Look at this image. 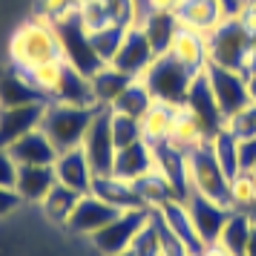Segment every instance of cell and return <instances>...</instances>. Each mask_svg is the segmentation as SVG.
Here are the masks:
<instances>
[{
	"instance_id": "cell-1",
	"label": "cell",
	"mask_w": 256,
	"mask_h": 256,
	"mask_svg": "<svg viewBox=\"0 0 256 256\" xmlns=\"http://www.w3.org/2000/svg\"><path fill=\"white\" fill-rule=\"evenodd\" d=\"M6 60H12L14 66L24 70V72H32V70H38V66L64 60L58 29L49 26L46 20H40V18L24 20V24L9 35Z\"/></svg>"
},
{
	"instance_id": "cell-2",
	"label": "cell",
	"mask_w": 256,
	"mask_h": 256,
	"mask_svg": "<svg viewBox=\"0 0 256 256\" xmlns=\"http://www.w3.org/2000/svg\"><path fill=\"white\" fill-rule=\"evenodd\" d=\"M98 106H75V104H58L49 101L44 106V118H40V130L46 132V138L58 147V152L75 150L84 144V136L92 124Z\"/></svg>"
},
{
	"instance_id": "cell-3",
	"label": "cell",
	"mask_w": 256,
	"mask_h": 256,
	"mask_svg": "<svg viewBox=\"0 0 256 256\" xmlns=\"http://www.w3.org/2000/svg\"><path fill=\"white\" fill-rule=\"evenodd\" d=\"M187 184H190V193L230 208V178L222 170L210 141L187 152Z\"/></svg>"
},
{
	"instance_id": "cell-4",
	"label": "cell",
	"mask_w": 256,
	"mask_h": 256,
	"mask_svg": "<svg viewBox=\"0 0 256 256\" xmlns=\"http://www.w3.org/2000/svg\"><path fill=\"white\" fill-rule=\"evenodd\" d=\"M196 75L198 72L182 66V64L173 60L170 55H158V58L150 64V70L144 72L138 81L150 90L152 101L167 104V106H184Z\"/></svg>"
},
{
	"instance_id": "cell-5",
	"label": "cell",
	"mask_w": 256,
	"mask_h": 256,
	"mask_svg": "<svg viewBox=\"0 0 256 256\" xmlns=\"http://www.w3.org/2000/svg\"><path fill=\"white\" fill-rule=\"evenodd\" d=\"M150 213L152 210H144V208H136V210H121L116 219L106 224L104 230H98L90 239L92 248L98 250L101 256H118V254H127L132 239L138 236V230L150 222Z\"/></svg>"
},
{
	"instance_id": "cell-6",
	"label": "cell",
	"mask_w": 256,
	"mask_h": 256,
	"mask_svg": "<svg viewBox=\"0 0 256 256\" xmlns=\"http://www.w3.org/2000/svg\"><path fill=\"white\" fill-rule=\"evenodd\" d=\"M250 38L244 32L236 18H228L222 26H216L208 35V58L210 66L219 70H239L242 72V58L248 52Z\"/></svg>"
},
{
	"instance_id": "cell-7",
	"label": "cell",
	"mask_w": 256,
	"mask_h": 256,
	"mask_svg": "<svg viewBox=\"0 0 256 256\" xmlns=\"http://www.w3.org/2000/svg\"><path fill=\"white\" fill-rule=\"evenodd\" d=\"M110 118H112V112L106 106H98V112H95L92 124H90L86 136H84V144H81V150L86 152L95 176H110L112 173V164H116L118 147H116V138H112Z\"/></svg>"
},
{
	"instance_id": "cell-8",
	"label": "cell",
	"mask_w": 256,
	"mask_h": 256,
	"mask_svg": "<svg viewBox=\"0 0 256 256\" xmlns=\"http://www.w3.org/2000/svg\"><path fill=\"white\" fill-rule=\"evenodd\" d=\"M60 35V49H64V60L75 66L78 72H84L86 78H92L95 72L104 66V60L98 58V52L92 49V40H90V32L84 29L81 14L72 18L66 24L55 26Z\"/></svg>"
},
{
	"instance_id": "cell-9",
	"label": "cell",
	"mask_w": 256,
	"mask_h": 256,
	"mask_svg": "<svg viewBox=\"0 0 256 256\" xmlns=\"http://www.w3.org/2000/svg\"><path fill=\"white\" fill-rule=\"evenodd\" d=\"M204 72H208V84L213 90V98H216L224 121L254 104L250 90H248V75H242L239 70H219V66H208Z\"/></svg>"
},
{
	"instance_id": "cell-10",
	"label": "cell",
	"mask_w": 256,
	"mask_h": 256,
	"mask_svg": "<svg viewBox=\"0 0 256 256\" xmlns=\"http://www.w3.org/2000/svg\"><path fill=\"white\" fill-rule=\"evenodd\" d=\"M156 58H158V55H156V49H152L150 38L144 35V29L136 24V26H130L127 29L124 44H121V49H118V55L112 58V66L138 81L141 75L150 70V64Z\"/></svg>"
},
{
	"instance_id": "cell-11",
	"label": "cell",
	"mask_w": 256,
	"mask_h": 256,
	"mask_svg": "<svg viewBox=\"0 0 256 256\" xmlns=\"http://www.w3.org/2000/svg\"><path fill=\"white\" fill-rule=\"evenodd\" d=\"M184 106L193 112V118L198 121V127L204 130L208 138L219 136L222 130H224V116H222L219 104H216V98H213V90H210V84H208V72H198L196 75Z\"/></svg>"
},
{
	"instance_id": "cell-12",
	"label": "cell",
	"mask_w": 256,
	"mask_h": 256,
	"mask_svg": "<svg viewBox=\"0 0 256 256\" xmlns=\"http://www.w3.org/2000/svg\"><path fill=\"white\" fill-rule=\"evenodd\" d=\"M118 213H121V210L112 208L110 202L98 198L95 193H86V196H81L75 213H72L70 222H66V230H72L75 236H86V239H92L95 233L104 230Z\"/></svg>"
},
{
	"instance_id": "cell-13",
	"label": "cell",
	"mask_w": 256,
	"mask_h": 256,
	"mask_svg": "<svg viewBox=\"0 0 256 256\" xmlns=\"http://www.w3.org/2000/svg\"><path fill=\"white\" fill-rule=\"evenodd\" d=\"M173 14L178 20V26L193 29L198 35H210L216 26H222L230 18L222 0H178Z\"/></svg>"
},
{
	"instance_id": "cell-14",
	"label": "cell",
	"mask_w": 256,
	"mask_h": 256,
	"mask_svg": "<svg viewBox=\"0 0 256 256\" xmlns=\"http://www.w3.org/2000/svg\"><path fill=\"white\" fill-rule=\"evenodd\" d=\"M26 104H46V98L35 90L24 70H18L12 60H0V110Z\"/></svg>"
},
{
	"instance_id": "cell-15",
	"label": "cell",
	"mask_w": 256,
	"mask_h": 256,
	"mask_svg": "<svg viewBox=\"0 0 256 256\" xmlns=\"http://www.w3.org/2000/svg\"><path fill=\"white\" fill-rule=\"evenodd\" d=\"M184 204H187V213H190V219H193V228H196L202 244L219 242L222 230H224V222H228L233 208L216 204V202L202 198V196H196V193H190V198H187Z\"/></svg>"
},
{
	"instance_id": "cell-16",
	"label": "cell",
	"mask_w": 256,
	"mask_h": 256,
	"mask_svg": "<svg viewBox=\"0 0 256 256\" xmlns=\"http://www.w3.org/2000/svg\"><path fill=\"white\" fill-rule=\"evenodd\" d=\"M55 178H58V184L70 187L75 193H92V184H95V170L90 167V158H86V152L81 147H75V150H64L55 158Z\"/></svg>"
},
{
	"instance_id": "cell-17",
	"label": "cell",
	"mask_w": 256,
	"mask_h": 256,
	"mask_svg": "<svg viewBox=\"0 0 256 256\" xmlns=\"http://www.w3.org/2000/svg\"><path fill=\"white\" fill-rule=\"evenodd\" d=\"M46 104H26V106H9L0 110V150H9L18 138L40 130Z\"/></svg>"
},
{
	"instance_id": "cell-18",
	"label": "cell",
	"mask_w": 256,
	"mask_h": 256,
	"mask_svg": "<svg viewBox=\"0 0 256 256\" xmlns=\"http://www.w3.org/2000/svg\"><path fill=\"white\" fill-rule=\"evenodd\" d=\"M167 55L173 60H178L182 66L193 72H204L210 66V58H208V35H198L193 29H184L178 26V32L173 35V44L167 49Z\"/></svg>"
},
{
	"instance_id": "cell-19",
	"label": "cell",
	"mask_w": 256,
	"mask_h": 256,
	"mask_svg": "<svg viewBox=\"0 0 256 256\" xmlns=\"http://www.w3.org/2000/svg\"><path fill=\"white\" fill-rule=\"evenodd\" d=\"M9 152L18 162V167H52L55 158L60 156L58 147L46 138L44 130H35V132H29L24 138H18L9 147Z\"/></svg>"
},
{
	"instance_id": "cell-20",
	"label": "cell",
	"mask_w": 256,
	"mask_h": 256,
	"mask_svg": "<svg viewBox=\"0 0 256 256\" xmlns=\"http://www.w3.org/2000/svg\"><path fill=\"white\" fill-rule=\"evenodd\" d=\"M156 170V150L147 141H136L130 147H121L116 152V164H112V176L124 178V182H138L147 173Z\"/></svg>"
},
{
	"instance_id": "cell-21",
	"label": "cell",
	"mask_w": 256,
	"mask_h": 256,
	"mask_svg": "<svg viewBox=\"0 0 256 256\" xmlns=\"http://www.w3.org/2000/svg\"><path fill=\"white\" fill-rule=\"evenodd\" d=\"M55 184H58L55 167H20L14 190H18V196H20L24 204H40L52 193Z\"/></svg>"
},
{
	"instance_id": "cell-22",
	"label": "cell",
	"mask_w": 256,
	"mask_h": 256,
	"mask_svg": "<svg viewBox=\"0 0 256 256\" xmlns=\"http://www.w3.org/2000/svg\"><path fill=\"white\" fill-rule=\"evenodd\" d=\"M92 193L98 198H104L110 202L112 208L118 210H136V208H144L141 204V196L136 184L132 182H124V178H118V176H95V184H92ZM147 210V208H144Z\"/></svg>"
},
{
	"instance_id": "cell-23",
	"label": "cell",
	"mask_w": 256,
	"mask_h": 256,
	"mask_svg": "<svg viewBox=\"0 0 256 256\" xmlns=\"http://www.w3.org/2000/svg\"><path fill=\"white\" fill-rule=\"evenodd\" d=\"M49 101H58V104H75V106H95L92 98V86H90V78L78 72L75 66L64 64V75H60L58 86Z\"/></svg>"
},
{
	"instance_id": "cell-24",
	"label": "cell",
	"mask_w": 256,
	"mask_h": 256,
	"mask_svg": "<svg viewBox=\"0 0 256 256\" xmlns=\"http://www.w3.org/2000/svg\"><path fill=\"white\" fill-rule=\"evenodd\" d=\"M208 136H204V130L198 127V121L193 118V112L187 110V106H178L173 116V127H170V138H167V144L173 147V150L178 152H190L196 150V147H202V144H208Z\"/></svg>"
},
{
	"instance_id": "cell-25",
	"label": "cell",
	"mask_w": 256,
	"mask_h": 256,
	"mask_svg": "<svg viewBox=\"0 0 256 256\" xmlns=\"http://www.w3.org/2000/svg\"><path fill=\"white\" fill-rule=\"evenodd\" d=\"M136 81V78H130L124 75L121 70H116L112 64H104L101 70L95 72L92 78H90V86H92V98H95V106H110L116 104V98L124 90H127L130 84Z\"/></svg>"
},
{
	"instance_id": "cell-26",
	"label": "cell",
	"mask_w": 256,
	"mask_h": 256,
	"mask_svg": "<svg viewBox=\"0 0 256 256\" xmlns=\"http://www.w3.org/2000/svg\"><path fill=\"white\" fill-rule=\"evenodd\" d=\"M136 190H138L141 204L147 210H162L164 204H170V202H184V198L178 196V190L173 187V182L164 173H158V170H152V173H147L144 178H138V182H136Z\"/></svg>"
},
{
	"instance_id": "cell-27",
	"label": "cell",
	"mask_w": 256,
	"mask_h": 256,
	"mask_svg": "<svg viewBox=\"0 0 256 256\" xmlns=\"http://www.w3.org/2000/svg\"><path fill=\"white\" fill-rule=\"evenodd\" d=\"M138 26L144 29V35L150 38L156 55H167V49L173 44V35L178 32V20H176L173 12H152V9H144Z\"/></svg>"
},
{
	"instance_id": "cell-28",
	"label": "cell",
	"mask_w": 256,
	"mask_h": 256,
	"mask_svg": "<svg viewBox=\"0 0 256 256\" xmlns=\"http://www.w3.org/2000/svg\"><path fill=\"white\" fill-rule=\"evenodd\" d=\"M176 110H178V106H167V104H158V101H156V104L147 110V116L138 121V124H141V138L147 141L152 150L167 144Z\"/></svg>"
},
{
	"instance_id": "cell-29",
	"label": "cell",
	"mask_w": 256,
	"mask_h": 256,
	"mask_svg": "<svg viewBox=\"0 0 256 256\" xmlns=\"http://www.w3.org/2000/svg\"><path fill=\"white\" fill-rule=\"evenodd\" d=\"M158 213H162V219L170 224V230H173L176 236L190 248V254H193V256L202 254V248H204V244H202L196 228H193V219H190V213H187L184 202H170V204H164Z\"/></svg>"
},
{
	"instance_id": "cell-30",
	"label": "cell",
	"mask_w": 256,
	"mask_h": 256,
	"mask_svg": "<svg viewBox=\"0 0 256 256\" xmlns=\"http://www.w3.org/2000/svg\"><path fill=\"white\" fill-rule=\"evenodd\" d=\"M152 104H156V101H152L150 90H147L141 81H132L127 90L116 98V104L110 106V110H112L116 116H127V118L141 121V118L147 116V110H150Z\"/></svg>"
},
{
	"instance_id": "cell-31",
	"label": "cell",
	"mask_w": 256,
	"mask_h": 256,
	"mask_svg": "<svg viewBox=\"0 0 256 256\" xmlns=\"http://www.w3.org/2000/svg\"><path fill=\"white\" fill-rule=\"evenodd\" d=\"M78 202H81V193H75V190H70V187H64V184H55L52 193L40 202V208H44L49 222L66 228L70 216L75 213V208H78Z\"/></svg>"
},
{
	"instance_id": "cell-32",
	"label": "cell",
	"mask_w": 256,
	"mask_h": 256,
	"mask_svg": "<svg viewBox=\"0 0 256 256\" xmlns=\"http://www.w3.org/2000/svg\"><path fill=\"white\" fill-rule=\"evenodd\" d=\"M250 230H254L250 216H248L244 210H230V216H228V222H224V230H222L219 242L224 244V248H230L233 254L244 256V248H248V236H250Z\"/></svg>"
},
{
	"instance_id": "cell-33",
	"label": "cell",
	"mask_w": 256,
	"mask_h": 256,
	"mask_svg": "<svg viewBox=\"0 0 256 256\" xmlns=\"http://www.w3.org/2000/svg\"><path fill=\"white\" fill-rule=\"evenodd\" d=\"M81 14L78 0H35V18L46 20L49 26H60Z\"/></svg>"
},
{
	"instance_id": "cell-34",
	"label": "cell",
	"mask_w": 256,
	"mask_h": 256,
	"mask_svg": "<svg viewBox=\"0 0 256 256\" xmlns=\"http://www.w3.org/2000/svg\"><path fill=\"white\" fill-rule=\"evenodd\" d=\"M130 26H104V29H95L90 32V40H92V49L98 52V58L104 64H112V58L118 55V49L124 44V35H127Z\"/></svg>"
},
{
	"instance_id": "cell-35",
	"label": "cell",
	"mask_w": 256,
	"mask_h": 256,
	"mask_svg": "<svg viewBox=\"0 0 256 256\" xmlns=\"http://www.w3.org/2000/svg\"><path fill=\"white\" fill-rule=\"evenodd\" d=\"M210 147L216 152L222 170L228 173V178H233V176L242 170V167H239V141L233 138L228 130H222L219 136H213V138H210Z\"/></svg>"
},
{
	"instance_id": "cell-36",
	"label": "cell",
	"mask_w": 256,
	"mask_h": 256,
	"mask_svg": "<svg viewBox=\"0 0 256 256\" xmlns=\"http://www.w3.org/2000/svg\"><path fill=\"white\" fill-rule=\"evenodd\" d=\"M254 202H256V178H254V173L239 170V173L230 178V208L248 213V210L254 208Z\"/></svg>"
},
{
	"instance_id": "cell-37",
	"label": "cell",
	"mask_w": 256,
	"mask_h": 256,
	"mask_svg": "<svg viewBox=\"0 0 256 256\" xmlns=\"http://www.w3.org/2000/svg\"><path fill=\"white\" fill-rule=\"evenodd\" d=\"M112 112V110H110ZM110 127H112V138H116V147H130V144H136V141H144L141 138V124L136 118H127V116H116L110 118Z\"/></svg>"
},
{
	"instance_id": "cell-38",
	"label": "cell",
	"mask_w": 256,
	"mask_h": 256,
	"mask_svg": "<svg viewBox=\"0 0 256 256\" xmlns=\"http://www.w3.org/2000/svg\"><path fill=\"white\" fill-rule=\"evenodd\" d=\"M152 222H156V230H158V242H162V256H193L190 254V248H187L173 230H170V224L162 219V213L158 210H152Z\"/></svg>"
},
{
	"instance_id": "cell-39",
	"label": "cell",
	"mask_w": 256,
	"mask_h": 256,
	"mask_svg": "<svg viewBox=\"0 0 256 256\" xmlns=\"http://www.w3.org/2000/svg\"><path fill=\"white\" fill-rule=\"evenodd\" d=\"M224 130L230 132L236 141H244V138H256V104L244 106L242 112H236L224 121Z\"/></svg>"
},
{
	"instance_id": "cell-40",
	"label": "cell",
	"mask_w": 256,
	"mask_h": 256,
	"mask_svg": "<svg viewBox=\"0 0 256 256\" xmlns=\"http://www.w3.org/2000/svg\"><path fill=\"white\" fill-rule=\"evenodd\" d=\"M130 250L136 256H162V242H158V230H156V222H152V213H150V222L138 230V236L132 239Z\"/></svg>"
},
{
	"instance_id": "cell-41",
	"label": "cell",
	"mask_w": 256,
	"mask_h": 256,
	"mask_svg": "<svg viewBox=\"0 0 256 256\" xmlns=\"http://www.w3.org/2000/svg\"><path fill=\"white\" fill-rule=\"evenodd\" d=\"M233 18H236L239 26L248 32V38H256V0H242Z\"/></svg>"
},
{
	"instance_id": "cell-42",
	"label": "cell",
	"mask_w": 256,
	"mask_h": 256,
	"mask_svg": "<svg viewBox=\"0 0 256 256\" xmlns=\"http://www.w3.org/2000/svg\"><path fill=\"white\" fill-rule=\"evenodd\" d=\"M18 162L12 158L9 150H0V187H14L18 182Z\"/></svg>"
},
{
	"instance_id": "cell-43",
	"label": "cell",
	"mask_w": 256,
	"mask_h": 256,
	"mask_svg": "<svg viewBox=\"0 0 256 256\" xmlns=\"http://www.w3.org/2000/svg\"><path fill=\"white\" fill-rule=\"evenodd\" d=\"M20 204H24V202H20V196H18L14 187H0V219L12 216Z\"/></svg>"
},
{
	"instance_id": "cell-44",
	"label": "cell",
	"mask_w": 256,
	"mask_h": 256,
	"mask_svg": "<svg viewBox=\"0 0 256 256\" xmlns=\"http://www.w3.org/2000/svg\"><path fill=\"white\" fill-rule=\"evenodd\" d=\"M239 167L248 170V173L256 167V138L239 141Z\"/></svg>"
},
{
	"instance_id": "cell-45",
	"label": "cell",
	"mask_w": 256,
	"mask_h": 256,
	"mask_svg": "<svg viewBox=\"0 0 256 256\" xmlns=\"http://www.w3.org/2000/svg\"><path fill=\"white\" fill-rule=\"evenodd\" d=\"M242 75H256V38H250V44H248V52H244L242 58Z\"/></svg>"
},
{
	"instance_id": "cell-46",
	"label": "cell",
	"mask_w": 256,
	"mask_h": 256,
	"mask_svg": "<svg viewBox=\"0 0 256 256\" xmlns=\"http://www.w3.org/2000/svg\"><path fill=\"white\" fill-rule=\"evenodd\" d=\"M178 0H144V9H152V12H176Z\"/></svg>"
},
{
	"instance_id": "cell-47",
	"label": "cell",
	"mask_w": 256,
	"mask_h": 256,
	"mask_svg": "<svg viewBox=\"0 0 256 256\" xmlns=\"http://www.w3.org/2000/svg\"><path fill=\"white\" fill-rule=\"evenodd\" d=\"M198 256H239V254H233L230 248H224L222 242H213V244H204Z\"/></svg>"
},
{
	"instance_id": "cell-48",
	"label": "cell",
	"mask_w": 256,
	"mask_h": 256,
	"mask_svg": "<svg viewBox=\"0 0 256 256\" xmlns=\"http://www.w3.org/2000/svg\"><path fill=\"white\" fill-rule=\"evenodd\" d=\"M244 256H256V224H254V230H250V236H248V248H244Z\"/></svg>"
},
{
	"instance_id": "cell-49",
	"label": "cell",
	"mask_w": 256,
	"mask_h": 256,
	"mask_svg": "<svg viewBox=\"0 0 256 256\" xmlns=\"http://www.w3.org/2000/svg\"><path fill=\"white\" fill-rule=\"evenodd\" d=\"M248 90H250V101L256 104V75H250V78H248Z\"/></svg>"
},
{
	"instance_id": "cell-50",
	"label": "cell",
	"mask_w": 256,
	"mask_h": 256,
	"mask_svg": "<svg viewBox=\"0 0 256 256\" xmlns=\"http://www.w3.org/2000/svg\"><path fill=\"white\" fill-rule=\"evenodd\" d=\"M248 216H250V222H254V224H256V202H254V208L248 210Z\"/></svg>"
},
{
	"instance_id": "cell-51",
	"label": "cell",
	"mask_w": 256,
	"mask_h": 256,
	"mask_svg": "<svg viewBox=\"0 0 256 256\" xmlns=\"http://www.w3.org/2000/svg\"><path fill=\"white\" fill-rule=\"evenodd\" d=\"M78 3H104V6H106L110 0H78Z\"/></svg>"
},
{
	"instance_id": "cell-52",
	"label": "cell",
	"mask_w": 256,
	"mask_h": 256,
	"mask_svg": "<svg viewBox=\"0 0 256 256\" xmlns=\"http://www.w3.org/2000/svg\"><path fill=\"white\" fill-rule=\"evenodd\" d=\"M118 256H136V254H132V250H127V254H118Z\"/></svg>"
},
{
	"instance_id": "cell-53",
	"label": "cell",
	"mask_w": 256,
	"mask_h": 256,
	"mask_svg": "<svg viewBox=\"0 0 256 256\" xmlns=\"http://www.w3.org/2000/svg\"><path fill=\"white\" fill-rule=\"evenodd\" d=\"M250 173H254V178H256V167H254V170H250Z\"/></svg>"
}]
</instances>
